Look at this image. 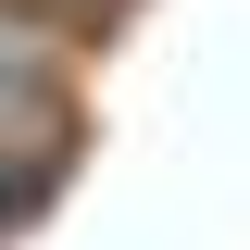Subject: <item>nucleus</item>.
I'll return each mask as SVG.
<instances>
[{"instance_id": "1", "label": "nucleus", "mask_w": 250, "mask_h": 250, "mask_svg": "<svg viewBox=\"0 0 250 250\" xmlns=\"http://www.w3.org/2000/svg\"><path fill=\"white\" fill-rule=\"evenodd\" d=\"M75 88L50 75H0V163H25V175H75Z\"/></svg>"}, {"instance_id": "2", "label": "nucleus", "mask_w": 250, "mask_h": 250, "mask_svg": "<svg viewBox=\"0 0 250 250\" xmlns=\"http://www.w3.org/2000/svg\"><path fill=\"white\" fill-rule=\"evenodd\" d=\"M50 200H62V175H25V163H0V250L25 238V225L50 213Z\"/></svg>"}]
</instances>
